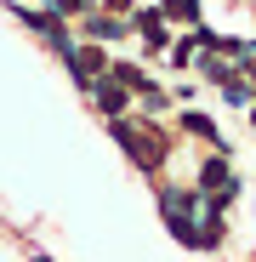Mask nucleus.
I'll use <instances>...</instances> for the list:
<instances>
[{"mask_svg":"<svg viewBox=\"0 0 256 262\" xmlns=\"http://www.w3.org/2000/svg\"><path fill=\"white\" fill-rule=\"evenodd\" d=\"M108 131H114V137H120V148L125 154H131L143 171H159V160H165V137H143V131H137V120H108Z\"/></svg>","mask_w":256,"mask_h":262,"instance_id":"f257e3e1","label":"nucleus"},{"mask_svg":"<svg viewBox=\"0 0 256 262\" xmlns=\"http://www.w3.org/2000/svg\"><path fill=\"white\" fill-rule=\"evenodd\" d=\"M159 211H165L171 234H177L182 245H205V234L194 228V200H188L182 188H159Z\"/></svg>","mask_w":256,"mask_h":262,"instance_id":"f03ea898","label":"nucleus"},{"mask_svg":"<svg viewBox=\"0 0 256 262\" xmlns=\"http://www.w3.org/2000/svg\"><path fill=\"white\" fill-rule=\"evenodd\" d=\"M91 97H97V108H103V114H108V120H114V114H120V108H125V103H131V92H125V85H120V80H114V74H108V69H103V74H97V80H91Z\"/></svg>","mask_w":256,"mask_h":262,"instance_id":"7ed1b4c3","label":"nucleus"},{"mask_svg":"<svg viewBox=\"0 0 256 262\" xmlns=\"http://www.w3.org/2000/svg\"><path fill=\"white\" fill-rule=\"evenodd\" d=\"M131 29H137V34L148 40V46H154V52H159V46H165V40H171V34H165V17H159L154 6H137V12H131Z\"/></svg>","mask_w":256,"mask_h":262,"instance_id":"20e7f679","label":"nucleus"},{"mask_svg":"<svg viewBox=\"0 0 256 262\" xmlns=\"http://www.w3.org/2000/svg\"><path fill=\"white\" fill-rule=\"evenodd\" d=\"M85 34H91V40H120V34H125V17H103V12H85Z\"/></svg>","mask_w":256,"mask_h":262,"instance_id":"39448f33","label":"nucleus"},{"mask_svg":"<svg viewBox=\"0 0 256 262\" xmlns=\"http://www.w3.org/2000/svg\"><path fill=\"white\" fill-rule=\"evenodd\" d=\"M199 69H205V80H217V85H239V69H234V63H222V57H205Z\"/></svg>","mask_w":256,"mask_h":262,"instance_id":"423d86ee","label":"nucleus"},{"mask_svg":"<svg viewBox=\"0 0 256 262\" xmlns=\"http://www.w3.org/2000/svg\"><path fill=\"white\" fill-rule=\"evenodd\" d=\"M182 131H194V137H211V143H217V120H211V114H182Z\"/></svg>","mask_w":256,"mask_h":262,"instance_id":"0eeeda50","label":"nucleus"},{"mask_svg":"<svg viewBox=\"0 0 256 262\" xmlns=\"http://www.w3.org/2000/svg\"><path fill=\"white\" fill-rule=\"evenodd\" d=\"M159 17H199V0H165Z\"/></svg>","mask_w":256,"mask_h":262,"instance_id":"6e6552de","label":"nucleus"},{"mask_svg":"<svg viewBox=\"0 0 256 262\" xmlns=\"http://www.w3.org/2000/svg\"><path fill=\"white\" fill-rule=\"evenodd\" d=\"M52 12H57V17H85L91 0H52Z\"/></svg>","mask_w":256,"mask_h":262,"instance_id":"1a4fd4ad","label":"nucleus"},{"mask_svg":"<svg viewBox=\"0 0 256 262\" xmlns=\"http://www.w3.org/2000/svg\"><path fill=\"white\" fill-rule=\"evenodd\" d=\"M103 6H108L114 17H125V12H137V6H143V0H103Z\"/></svg>","mask_w":256,"mask_h":262,"instance_id":"9d476101","label":"nucleus"},{"mask_svg":"<svg viewBox=\"0 0 256 262\" xmlns=\"http://www.w3.org/2000/svg\"><path fill=\"white\" fill-rule=\"evenodd\" d=\"M245 80H250V92H256V63L250 57H245Z\"/></svg>","mask_w":256,"mask_h":262,"instance_id":"9b49d317","label":"nucleus"},{"mask_svg":"<svg viewBox=\"0 0 256 262\" xmlns=\"http://www.w3.org/2000/svg\"><path fill=\"white\" fill-rule=\"evenodd\" d=\"M29 262H52V256H29Z\"/></svg>","mask_w":256,"mask_h":262,"instance_id":"f8f14e48","label":"nucleus"},{"mask_svg":"<svg viewBox=\"0 0 256 262\" xmlns=\"http://www.w3.org/2000/svg\"><path fill=\"white\" fill-rule=\"evenodd\" d=\"M250 120H256V103H250Z\"/></svg>","mask_w":256,"mask_h":262,"instance_id":"ddd939ff","label":"nucleus"}]
</instances>
